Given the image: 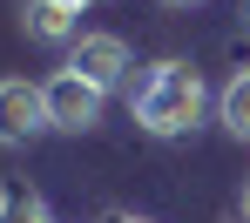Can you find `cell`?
Masks as SVG:
<instances>
[{
    "instance_id": "9",
    "label": "cell",
    "mask_w": 250,
    "mask_h": 223,
    "mask_svg": "<svg viewBox=\"0 0 250 223\" xmlns=\"http://www.w3.org/2000/svg\"><path fill=\"white\" fill-rule=\"evenodd\" d=\"M108 223H149V217H108Z\"/></svg>"
},
{
    "instance_id": "3",
    "label": "cell",
    "mask_w": 250,
    "mask_h": 223,
    "mask_svg": "<svg viewBox=\"0 0 250 223\" xmlns=\"http://www.w3.org/2000/svg\"><path fill=\"white\" fill-rule=\"evenodd\" d=\"M61 68H75L82 81H95V88L108 95V88H122V81H128L135 61H128V41H122V34H75Z\"/></svg>"
},
{
    "instance_id": "4",
    "label": "cell",
    "mask_w": 250,
    "mask_h": 223,
    "mask_svg": "<svg viewBox=\"0 0 250 223\" xmlns=\"http://www.w3.org/2000/svg\"><path fill=\"white\" fill-rule=\"evenodd\" d=\"M47 95L34 81H0V149H27L34 135H47Z\"/></svg>"
},
{
    "instance_id": "12",
    "label": "cell",
    "mask_w": 250,
    "mask_h": 223,
    "mask_svg": "<svg viewBox=\"0 0 250 223\" xmlns=\"http://www.w3.org/2000/svg\"><path fill=\"white\" fill-rule=\"evenodd\" d=\"M244 14H250V7H244Z\"/></svg>"
},
{
    "instance_id": "6",
    "label": "cell",
    "mask_w": 250,
    "mask_h": 223,
    "mask_svg": "<svg viewBox=\"0 0 250 223\" xmlns=\"http://www.w3.org/2000/svg\"><path fill=\"white\" fill-rule=\"evenodd\" d=\"M21 27H27L34 41H75V7H61V0H27Z\"/></svg>"
},
{
    "instance_id": "1",
    "label": "cell",
    "mask_w": 250,
    "mask_h": 223,
    "mask_svg": "<svg viewBox=\"0 0 250 223\" xmlns=\"http://www.w3.org/2000/svg\"><path fill=\"white\" fill-rule=\"evenodd\" d=\"M209 108V88L189 61H156L128 81V115L142 122L149 135H189Z\"/></svg>"
},
{
    "instance_id": "5",
    "label": "cell",
    "mask_w": 250,
    "mask_h": 223,
    "mask_svg": "<svg viewBox=\"0 0 250 223\" xmlns=\"http://www.w3.org/2000/svg\"><path fill=\"white\" fill-rule=\"evenodd\" d=\"M216 122L237 135V142H250V68H237V75L223 81V95H216Z\"/></svg>"
},
{
    "instance_id": "2",
    "label": "cell",
    "mask_w": 250,
    "mask_h": 223,
    "mask_svg": "<svg viewBox=\"0 0 250 223\" xmlns=\"http://www.w3.org/2000/svg\"><path fill=\"white\" fill-rule=\"evenodd\" d=\"M41 95H47V122H54L61 135H88L95 122H102V101H108V95L95 88V81H82L75 68L47 75V81H41Z\"/></svg>"
},
{
    "instance_id": "11",
    "label": "cell",
    "mask_w": 250,
    "mask_h": 223,
    "mask_svg": "<svg viewBox=\"0 0 250 223\" xmlns=\"http://www.w3.org/2000/svg\"><path fill=\"white\" fill-rule=\"evenodd\" d=\"M163 7H196V0H163Z\"/></svg>"
},
{
    "instance_id": "7",
    "label": "cell",
    "mask_w": 250,
    "mask_h": 223,
    "mask_svg": "<svg viewBox=\"0 0 250 223\" xmlns=\"http://www.w3.org/2000/svg\"><path fill=\"white\" fill-rule=\"evenodd\" d=\"M0 223H54L34 182H0Z\"/></svg>"
},
{
    "instance_id": "10",
    "label": "cell",
    "mask_w": 250,
    "mask_h": 223,
    "mask_svg": "<svg viewBox=\"0 0 250 223\" xmlns=\"http://www.w3.org/2000/svg\"><path fill=\"white\" fill-rule=\"evenodd\" d=\"M61 7H75V14H82V7H88V0H61Z\"/></svg>"
},
{
    "instance_id": "8",
    "label": "cell",
    "mask_w": 250,
    "mask_h": 223,
    "mask_svg": "<svg viewBox=\"0 0 250 223\" xmlns=\"http://www.w3.org/2000/svg\"><path fill=\"white\" fill-rule=\"evenodd\" d=\"M244 223H250V182H244Z\"/></svg>"
}]
</instances>
